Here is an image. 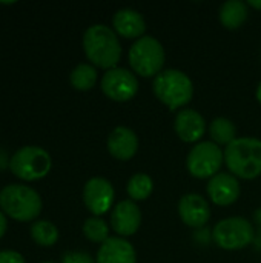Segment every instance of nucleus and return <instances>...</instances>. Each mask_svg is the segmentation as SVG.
<instances>
[{
    "label": "nucleus",
    "instance_id": "20e7f679",
    "mask_svg": "<svg viewBox=\"0 0 261 263\" xmlns=\"http://www.w3.org/2000/svg\"><path fill=\"white\" fill-rule=\"evenodd\" d=\"M42 206L40 194L28 185L11 183L0 190V208L14 220H34L42 213Z\"/></svg>",
    "mask_w": 261,
    "mask_h": 263
},
{
    "label": "nucleus",
    "instance_id": "0eeeda50",
    "mask_svg": "<svg viewBox=\"0 0 261 263\" xmlns=\"http://www.w3.org/2000/svg\"><path fill=\"white\" fill-rule=\"evenodd\" d=\"M255 231L245 217H228L220 220L212 230V239L222 250L237 251L252 243Z\"/></svg>",
    "mask_w": 261,
    "mask_h": 263
},
{
    "label": "nucleus",
    "instance_id": "f03ea898",
    "mask_svg": "<svg viewBox=\"0 0 261 263\" xmlns=\"http://www.w3.org/2000/svg\"><path fill=\"white\" fill-rule=\"evenodd\" d=\"M225 163L237 179L252 180L261 176V140L237 137L225 148Z\"/></svg>",
    "mask_w": 261,
    "mask_h": 263
},
{
    "label": "nucleus",
    "instance_id": "bb28decb",
    "mask_svg": "<svg viewBox=\"0 0 261 263\" xmlns=\"http://www.w3.org/2000/svg\"><path fill=\"white\" fill-rule=\"evenodd\" d=\"M248 5L249 6H252V8H255V9H260L261 11V0L258 2V0H249L248 2Z\"/></svg>",
    "mask_w": 261,
    "mask_h": 263
},
{
    "label": "nucleus",
    "instance_id": "423d86ee",
    "mask_svg": "<svg viewBox=\"0 0 261 263\" xmlns=\"http://www.w3.org/2000/svg\"><path fill=\"white\" fill-rule=\"evenodd\" d=\"M52 166L49 153L37 145H25L18 148L9 159L11 173L22 180H40Z\"/></svg>",
    "mask_w": 261,
    "mask_h": 263
},
{
    "label": "nucleus",
    "instance_id": "393cba45",
    "mask_svg": "<svg viewBox=\"0 0 261 263\" xmlns=\"http://www.w3.org/2000/svg\"><path fill=\"white\" fill-rule=\"evenodd\" d=\"M0 263H26L23 256L12 250H3L0 251Z\"/></svg>",
    "mask_w": 261,
    "mask_h": 263
},
{
    "label": "nucleus",
    "instance_id": "f3484780",
    "mask_svg": "<svg viewBox=\"0 0 261 263\" xmlns=\"http://www.w3.org/2000/svg\"><path fill=\"white\" fill-rule=\"evenodd\" d=\"M112 28L117 35L137 40L146 32V20L137 9L122 8L112 17Z\"/></svg>",
    "mask_w": 261,
    "mask_h": 263
},
{
    "label": "nucleus",
    "instance_id": "412c9836",
    "mask_svg": "<svg viewBox=\"0 0 261 263\" xmlns=\"http://www.w3.org/2000/svg\"><path fill=\"white\" fill-rule=\"evenodd\" d=\"M126 191H128V196L131 197V200H134V202L146 200L154 191V182L148 174L137 173L128 180Z\"/></svg>",
    "mask_w": 261,
    "mask_h": 263
},
{
    "label": "nucleus",
    "instance_id": "f8f14e48",
    "mask_svg": "<svg viewBox=\"0 0 261 263\" xmlns=\"http://www.w3.org/2000/svg\"><path fill=\"white\" fill-rule=\"evenodd\" d=\"M178 216L191 228H202L211 219V206L205 197L195 193L182 196L178 200Z\"/></svg>",
    "mask_w": 261,
    "mask_h": 263
},
{
    "label": "nucleus",
    "instance_id": "39448f33",
    "mask_svg": "<svg viewBox=\"0 0 261 263\" xmlns=\"http://www.w3.org/2000/svg\"><path fill=\"white\" fill-rule=\"evenodd\" d=\"M128 59L134 74L142 77H155L163 71L166 54L163 45L155 37L143 35L132 43Z\"/></svg>",
    "mask_w": 261,
    "mask_h": 263
},
{
    "label": "nucleus",
    "instance_id": "4be33fe9",
    "mask_svg": "<svg viewBox=\"0 0 261 263\" xmlns=\"http://www.w3.org/2000/svg\"><path fill=\"white\" fill-rule=\"evenodd\" d=\"M29 233L32 240L40 247H52L58 240V230L49 220H35Z\"/></svg>",
    "mask_w": 261,
    "mask_h": 263
},
{
    "label": "nucleus",
    "instance_id": "9d476101",
    "mask_svg": "<svg viewBox=\"0 0 261 263\" xmlns=\"http://www.w3.org/2000/svg\"><path fill=\"white\" fill-rule=\"evenodd\" d=\"M114 199V186L105 177H92L83 186V202L95 217L108 213L112 208Z\"/></svg>",
    "mask_w": 261,
    "mask_h": 263
},
{
    "label": "nucleus",
    "instance_id": "1a4fd4ad",
    "mask_svg": "<svg viewBox=\"0 0 261 263\" xmlns=\"http://www.w3.org/2000/svg\"><path fill=\"white\" fill-rule=\"evenodd\" d=\"M100 86L105 96L114 102H128L138 92L137 76L132 71L118 66L108 69L103 74Z\"/></svg>",
    "mask_w": 261,
    "mask_h": 263
},
{
    "label": "nucleus",
    "instance_id": "a211bd4d",
    "mask_svg": "<svg viewBox=\"0 0 261 263\" xmlns=\"http://www.w3.org/2000/svg\"><path fill=\"white\" fill-rule=\"evenodd\" d=\"M218 17L225 28L237 29L248 18V5L242 0H228L220 6Z\"/></svg>",
    "mask_w": 261,
    "mask_h": 263
},
{
    "label": "nucleus",
    "instance_id": "f257e3e1",
    "mask_svg": "<svg viewBox=\"0 0 261 263\" xmlns=\"http://www.w3.org/2000/svg\"><path fill=\"white\" fill-rule=\"evenodd\" d=\"M83 49L94 66L112 69L122 59V43L112 28L103 23L91 25L83 34Z\"/></svg>",
    "mask_w": 261,
    "mask_h": 263
},
{
    "label": "nucleus",
    "instance_id": "9b49d317",
    "mask_svg": "<svg viewBox=\"0 0 261 263\" xmlns=\"http://www.w3.org/2000/svg\"><path fill=\"white\" fill-rule=\"evenodd\" d=\"M142 225V211L134 200L118 202L111 213V227L118 237H129L138 231Z\"/></svg>",
    "mask_w": 261,
    "mask_h": 263
},
{
    "label": "nucleus",
    "instance_id": "4468645a",
    "mask_svg": "<svg viewBox=\"0 0 261 263\" xmlns=\"http://www.w3.org/2000/svg\"><path fill=\"white\" fill-rule=\"evenodd\" d=\"M175 134L186 143H198L206 133V122L203 116L191 108H185L177 112L174 120Z\"/></svg>",
    "mask_w": 261,
    "mask_h": 263
},
{
    "label": "nucleus",
    "instance_id": "5701e85b",
    "mask_svg": "<svg viewBox=\"0 0 261 263\" xmlns=\"http://www.w3.org/2000/svg\"><path fill=\"white\" fill-rule=\"evenodd\" d=\"M83 234L94 243H103L109 239V227L100 217H89L83 223Z\"/></svg>",
    "mask_w": 261,
    "mask_h": 263
},
{
    "label": "nucleus",
    "instance_id": "c85d7f7f",
    "mask_svg": "<svg viewBox=\"0 0 261 263\" xmlns=\"http://www.w3.org/2000/svg\"><path fill=\"white\" fill-rule=\"evenodd\" d=\"M42 263H54V262H42Z\"/></svg>",
    "mask_w": 261,
    "mask_h": 263
},
{
    "label": "nucleus",
    "instance_id": "ddd939ff",
    "mask_svg": "<svg viewBox=\"0 0 261 263\" xmlns=\"http://www.w3.org/2000/svg\"><path fill=\"white\" fill-rule=\"evenodd\" d=\"M208 196L212 203L218 206H229L235 203L240 197V182L231 173H218L209 179L206 186Z\"/></svg>",
    "mask_w": 261,
    "mask_h": 263
},
{
    "label": "nucleus",
    "instance_id": "cd10ccee",
    "mask_svg": "<svg viewBox=\"0 0 261 263\" xmlns=\"http://www.w3.org/2000/svg\"><path fill=\"white\" fill-rule=\"evenodd\" d=\"M255 96H257V100L261 103V82L258 83V86H257V92H255Z\"/></svg>",
    "mask_w": 261,
    "mask_h": 263
},
{
    "label": "nucleus",
    "instance_id": "7ed1b4c3",
    "mask_svg": "<svg viewBox=\"0 0 261 263\" xmlns=\"http://www.w3.org/2000/svg\"><path fill=\"white\" fill-rule=\"evenodd\" d=\"M152 91L155 97L171 111L186 106L194 96V83L191 77L180 69H163L154 77Z\"/></svg>",
    "mask_w": 261,
    "mask_h": 263
},
{
    "label": "nucleus",
    "instance_id": "aec40b11",
    "mask_svg": "<svg viewBox=\"0 0 261 263\" xmlns=\"http://www.w3.org/2000/svg\"><path fill=\"white\" fill-rule=\"evenodd\" d=\"M98 79V72L91 63H78L69 74L71 85L78 91H89Z\"/></svg>",
    "mask_w": 261,
    "mask_h": 263
},
{
    "label": "nucleus",
    "instance_id": "a878e982",
    "mask_svg": "<svg viewBox=\"0 0 261 263\" xmlns=\"http://www.w3.org/2000/svg\"><path fill=\"white\" fill-rule=\"evenodd\" d=\"M6 228H8V222H6V216L3 211H0V239L3 237V234L6 233Z\"/></svg>",
    "mask_w": 261,
    "mask_h": 263
},
{
    "label": "nucleus",
    "instance_id": "b1692460",
    "mask_svg": "<svg viewBox=\"0 0 261 263\" xmlns=\"http://www.w3.org/2000/svg\"><path fill=\"white\" fill-rule=\"evenodd\" d=\"M62 263H95L94 259L85 251H68L63 254Z\"/></svg>",
    "mask_w": 261,
    "mask_h": 263
},
{
    "label": "nucleus",
    "instance_id": "dca6fc26",
    "mask_svg": "<svg viewBox=\"0 0 261 263\" xmlns=\"http://www.w3.org/2000/svg\"><path fill=\"white\" fill-rule=\"evenodd\" d=\"M95 263H137V253L123 237H109L97 251Z\"/></svg>",
    "mask_w": 261,
    "mask_h": 263
},
{
    "label": "nucleus",
    "instance_id": "2eb2a0df",
    "mask_svg": "<svg viewBox=\"0 0 261 263\" xmlns=\"http://www.w3.org/2000/svg\"><path fill=\"white\" fill-rule=\"evenodd\" d=\"M109 154L117 160H131L138 151V137L137 134L128 126H117L114 128L106 142Z\"/></svg>",
    "mask_w": 261,
    "mask_h": 263
},
{
    "label": "nucleus",
    "instance_id": "6ab92c4d",
    "mask_svg": "<svg viewBox=\"0 0 261 263\" xmlns=\"http://www.w3.org/2000/svg\"><path fill=\"white\" fill-rule=\"evenodd\" d=\"M209 134L214 143L218 146H228L237 139V126L228 117H217L211 122Z\"/></svg>",
    "mask_w": 261,
    "mask_h": 263
},
{
    "label": "nucleus",
    "instance_id": "6e6552de",
    "mask_svg": "<svg viewBox=\"0 0 261 263\" xmlns=\"http://www.w3.org/2000/svg\"><path fill=\"white\" fill-rule=\"evenodd\" d=\"M225 162L223 149L214 142H198L195 143L188 157L186 168L191 176L197 179H212L220 173V168Z\"/></svg>",
    "mask_w": 261,
    "mask_h": 263
}]
</instances>
